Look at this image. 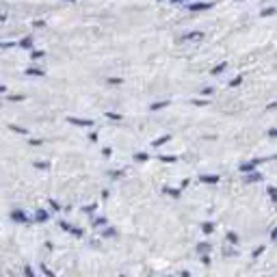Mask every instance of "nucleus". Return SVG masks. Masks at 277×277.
<instances>
[{"label":"nucleus","mask_w":277,"mask_h":277,"mask_svg":"<svg viewBox=\"0 0 277 277\" xmlns=\"http://www.w3.org/2000/svg\"><path fill=\"white\" fill-rule=\"evenodd\" d=\"M11 219L15 223H22V225H30V223H33V219H30L24 210H11Z\"/></svg>","instance_id":"f257e3e1"},{"label":"nucleus","mask_w":277,"mask_h":277,"mask_svg":"<svg viewBox=\"0 0 277 277\" xmlns=\"http://www.w3.org/2000/svg\"><path fill=\"white\" fill-rule=\"evenodd\" d=\"M69 124H74V126H82V128H91L94 126V121L91 119H80V117H67Z\"/></svg>","instance_id":"f03ea898"},{"label":"nucleus","mask_w":277,"mask_h":277,"mask_svg":"<svg viewBox=\"0 0 277 277\" xmlns=\"http://www.w3.org/2000/svg\"><path fill=\"white\" fill-rule=\"evenodd\" d=\"M59 225H61V227H63V229H65V232H72L74 236H82V229H78V227H72V225H69V223H67V221H61V223H59Z\"/></svg>","instance_id":"7ed1b4c3"},{"label":"nucleus","mask_w":277,"mask_h":277,"mask_svg":"<svg viewBox=\"0 0 277 277\" xmlns=\"http://www.w3.org/2000/svg\"><path fill=\"white\" fill-rule=\"evenodd\" d=\"M24 74L26 76H45V69H41V67H28V69H24Z\"/></svg>","instance_id":"20e7f679"},{"label":"nucleus","mask_w":277,"mask_h":277,"mask_svg":"<svg viewBox=\"0 0 277 277\" xmlns=\"http://www.w3.org/2000/svg\"><path fill=\"white\" fill-rule=\"evenodd\" d=\"M48 219H50V214L45 212V210H35V221L37 223H45Z\"/></svg>","instance_id":"39448f33"},{"label":"nucleus","mask_w":277,"mask_h":277,"mask_svg":"<svg viewBox=\"0 0 277 277\" xmlns=\"http://www.w3.org/2000/svg\"><path fill=\"white\" fill-rule=\"evenodd\" d=\"M9 130L11 132H18V134H28V130L24 126H18V124H9Z\"/></svg>","instance_id":"423d86ee"},{"label":"nucleus","mask_w":277,"mask_h":277,"mask_svg":"<svg viewBox=\"0 0 277 277\" xmlns=\"http://www.w3.org/2000/svg\"><path fill=\"white\" fill-rule=\"evenodd\" d=\"M18 45H20V48H26V50H30V48H33V37H26V39H22Z\"/></svg>","instance_id":"0eeeda50"},{"label":"nucleus","mask_w":277,"mask_h":277,"mask_svg":"<svg viewBox=\"0 0 277 277\" xmlns=\"http://www.w3.org/2000/svg\"><path fill=\"white\" fill-rule=\"evenodd\" d=\"M18 41H0V50H9V48H15Z\"/></svg>","instance_id":"6e6552de"},{"label":"nucleus","mask_w":277,"mask_h":277,"mask_svg":"<svg viewBox=\"0 0 277 277\" xmlns=\"http://www.w3.org/2000/svg\"><path fill=\"white\" fill-rule=\"evenodd\" d=\"M7 100H11V102H22V100H26V96H22V94H13V96H9Z\"/></svg>","instance_id":"1a4fd4ad"},{"label":"nucleus","mask_w":277,"mask_h":277,"mask_svg":"<svg viewBox=\"0 0 277 277\" xmlns=\"http://www.w3.org/2000/svg\"><path fill=\"white\" fill-rule=\"evenodd\" d=\"M30 59H33V61L43 59V52H41V50H30Z\"/></svg>","instance_id":"9d476101"},{"label":"nucleus","mask_w":277,"mask_h":277,"mask_svg":"<svg viewBox=\"0 0 277 277\" xmlns=\"http://www.w3.org/2000/svg\"><path fill=\"white\" fill-rule=\"evenodd\" d=\"M41 273H43L45 277H57V275H55V273H52V271H50V268H48V266H45V264H41Z\"/></svg>","instance_id":"9b49d317"},{"label":"nucleus","mask_w":277,"mask_h":277,"mask_svg":"<svg viewBox=\"0 0 277 277\" xmlns=\"http://www.w3.org/2000/svg\"><path fill=\"white\" fill-rule=\"evenodd\" d=\"M169 141V136H163V138H158V141H154V148H156V145H163V143H167Z\"/></svg>","instance_id":"f8f14e48"},{"label":"nucleus","mask_w":277,"mask_h":277,"mask_svg":"<svg viewBox=\"0 0 277 277\" xmlns=\"http://www.w3.org/2000/svg\"><path fill=\"white\" fill-rule=\"evenodd\" d=\"M24 275H26V277H35L33 268H30V266H24Z\"/></svg>","instance_id":"ddd939ff"},{"label":"nucleus","mask_w":277,"mask_h":277,"mask_svg":"<svg viewBox=\"0 0 277 277\" xmlns=\"http://www.w3.org/2000/svg\"><path fill=\"white\" fill-rule=\"evenodd\" d=\"M169 102H158V104H152V111H156V109H163V106H167Z\"/></svg>","instance_id":"4468645a"},{"label":"nucleus","mask_w":277,"mask_h":277,"mask_svg":"<svg viewBox=\"0 0 277 277\" xmlns=\"http://www.w3.org/2000/svg\"><path fill=\"white\" fill-rule=\"evenodd\" d=\"M50 208H52V210H61V206H59V202H55V199H50Z\"/></svg>","instance_id":"2eb2a0df"},{"label":"nucleus","mask_w":277,"mask_h":277,"mask_svg":"<svg viewBox=\"0 0 277 277\" xmlns=\"http://www.w3.org/2000/svg\"><path fill=\"white\" fill-rule=\"evenodd\" d=\"M94 225H96V227H100V225H106V219H96V221H94Z\"/></svg>","instance_id":"dca6fc26"},{"label":"nucleus","mask_w":277,"mask_h":277,"mask_svg":"<svg viewBox=\"0 0 277 277\" xmlns=\"http://www.w3.org/2000/svg\"><path fill=\"white\" fill-rule=\"evenodd\" d=\"M94 210H96V204H91V206L84 208V212H87V214H94Z\"/></svg>","instance_id":"f3484780"},{"label":"nucleus","mask_w":277,"mask_h":277,"mask_svg":"<svg viewBox=\"0 0 277 277\" xmlns=\"http://www.w3.org/2000/svg\"><path fill=\"white\" fill-rule=\"evenodd\" d=\"M35 167H37V169H48L50 165H48V163H35Z\"/></svg>","instance_id":"a211bd4d"},{"label":"nucleus","mask_w":277,"mask_h":277,"mask_svg":"<svg viewBox=\"0 0 277 277\" xmlns=\"http://www.w3.org/2000/svg\"><path fill=\"white\" fill-rule=\"evenodd\" d=\"M5 22H7V15H5V13H0V24H5Z\"/></svg>","instance_id":"6ab92c4d"},{"label":"nucleus","mask_w":277,"mask_h":277,"mask_svg":"<svg viewBox=\"0 0 277 277\" xmlns=\"http://www.w3.org/2000/svg\"><path fill=\"white\" fill-rule=\"evenodd\" d=\"M0 94H7V87H5V84H0Z\"/></svg>","instance_id":"aec40b11"},{"label":"nucleus","mask_w":277,"mask_h":277,"mask_svg":"<svg viewBox=\"0 0 277 277\" xmlns=\"http://www.w3.org/2000/svg\"><path fill=\"white\" fill-rule=\"evenodd\" d=\"M0 41H3V39H0Z\"/></svg>","instance_id":"412c9836"}]
</instances>
